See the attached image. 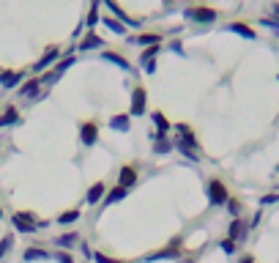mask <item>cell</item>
<instances>
[{"label":"cell","instance_id":"cell-1","mask_svg":"<svg viewBox=\"0 0 279 263\" xmlns=\"http://www.w3.org/2000/svg\"><path fill=\"white\" fill-rule=\"evenodd\" d=\"M11 222H14V228L20 230V233H36V230L47 228V222H39L33 214H28V211H17V214L11 217Z\"/></svg>","mask_w":279,"mask_h":263},{"label":"cell","instance_id":"cell-2","mask_svg":"<svg viewBox=\"0 0 279 263\" xmlns=\"http://www.w3.org/2000/svg\"><path fill=\"white\" fill-rule=\"evenodd\" d=\"M208 200H211V206H222V203L230 200V195H227L222 181H208Z\"/></svg>","mask_w":279,"mask_h":263},{"label":"cell","instance_id":"cell-3","mask_svg":"<svg viewBox=\"0 0 279 263\" xmlns=\"http://www.w3.org/2000/svg\"><path fill=\"white\" fill-rule=\"evenodd\" d=\"M186 17L195 22H217V11L214 8H186Z\"/></svg>","mask_w":279,"mask_h":263},{"label":"cell","instance_id":"cell-4","mask_svg":"<svg viewBox=\"0 0 279 263\" xmlns=\"http://www.w3.org/2000/svg\"><path fill=\"white\" fill-rule=\"evenodd\" d=\"M151 140H156V143H154V151L156 153L175 151V143H173V140H167V134H161V132H154V134H151Z\"/></svg>","mask_w":279,"mask_h":263},{"label":"cell","instance_id":"cell-5","mask_svg":"<svg viewBox=\"0 0 279 263\" xmlns=\"http://www.w3.org/2000/svg\"><path fill=\"white\" fill-rule=\"evenodd\" d=\"M145 112V88L132 90V115H142Z\"/></svg>","mask_w":279,"mask_h":263},{"label":"cell","instance_id":"cell-6","mask_svg":"<svg viewBox=\"0 0 279 263\" xmlns=\"http://www.w3.org/2000/svg\"><path fill=\"white\" fill-rule=\"evenodd\" d=\"M178 241H173L167 249H159V252H151V255H145V261H164V258H178Z\"/></svg>","mask_w":279,"mask_h":263},{"label":"cell","instance_id":"cell-7","mask_svg":"<svg viewBox=\"0 0 279 263\" xmlns=\"http://www.w3.org/2000/svg\"><path fill=\"white\" fill-rule=\"evenodd\" d=\"M20 83H22V74H20V71L0 69V85H3V88H17Z\"/></svg>","mask_w":279,"mask_h":263},{"label":"cell","instance_id":"cell-8","mask_svg":"<svg viewBox=\"0 0 279 263\" xmlns=\"http://www.w3.org/2000/svg\"><path fill=\"white\" fill-rule=\"evenodd\" d=\"M134 184H137V170H134V167H123V170H120V187L129 189V187H134Z\"/></svg>","mask_w":279,"mask_h":263},{"label":"cell","instance_id":"cell-9","mask_svg":"<svg viewBox=\"0 0 279 263\" xmlns=\"http://www.w3.org/2000/svg\"><path fill=\"white\" fill-rule=\"evenodd\" d=\"M101 197H104V184H93V187L88 189V195H85V203L93 206V203H99Z\"/></svg>","mask_w":279,"mask_h":263},{"label":"cell","instance_id":"cell-10","mask_svg":"<svg viewBox=\"0 0 279 263\" xmlns=\"http://www.w3.org/2000/svg\"><path fill=\"white\" fill-rule=\"evenodd\" d=\"M80 140H82L85 146H93L96 143V124H85L80 129Z\"/></svg>","mask_w":279,"mask_h":263},{"label":"cell","instance_id":"cell-11","mask_svg":"<svg viewBox=\"0 0 279 263\" xmlns=\"http://www.w3.org/2000/svg\"><path fill=\"white\" fill-rule=\"evenodd\" d=\"M96 47H104V42H101L96 33H91V30H88V36L80 42V49H96Z\"/></svg>","mask_w":279,"mask_h":263},{"label":"cell","instance_id":"cell-12","mask_svg":"<svg viewBox=\"0 0 279 263\" xmlns=\"http://www.w3.org/2000/svg\"><path fill=\"white\" fill-rule=\"evenodd\" d=\"M101 58H104L107 63H115L118 69H123V71H132V63H126L120 55H115V52H101Z\"/></svg>","mask_w":279,"mask_h":263},{"label":"cell","instance_id":"cell-13","mask_svg":"<svg viewBox=\"0 0 279 263\" xmlns=\"http://www.w3.org/2000/svg\"><path fill=\"white\" fill-rule=\"evenodd\" d=\"M58 55H60V52H58V47H52V49L47 52V55L41 58V61L36 63V71H44V69L49 66V63H55V61H58Z\"/></svg>","mask_w":279,"mask_h":263},{"label":"cell","instance_id":"cell-14","mask_svg":"<svg viewBox=\"0 0 279 263\" xmlns=\"http://www.w3.org/2000/svg\"><path fill=\"white\" fill-rule=\"evenodd\" d=\"M101 22H104V25L112 30V33H118V36H123V33H126V25H123L120 20H115V17H104Z\"/></svg>","mask_w":279,"mask_h":263},{"label":"cell","instance_id":"cell-15","mask_svg":"<svg viewBox=\"0 0 279 263\" xmlns=\"http://www.w3.org/2000/svg\"><path fill=\"white\" fill-rule=\"evenodd\" d=\"M25 261H47V249H39V247H30V249H25Z\"/></svg>","mask_w":279,"mask_h":263},{"label":"cell","instance_id":"cell-16","mask_svg":"<svg viewBox=\"0 0 279 263\" xmlns=\"http://www.w3.org/2000/svg\"><path fill=\"white\" fill-rule=\"evenodd\" d=\"M77 241H80V236H77V233H63V236H58V239H55L58 247H66V249L74 247Z\"/></svg>","mask_w":279,"mask_h":263},{"label":"cell","instance_id":"cell-17","mask_svg":"<svg viewBox=\"0 0 279 263\" xmlns=\"http://www.w3.org/2000/svg\"><path fill=\"white\" fill-rule=\"evenodd\" d=\"M244 233H246L244 222H241V219H233V222H230V236H227V239H233V241H236V239H244Z\"/></svg>","mask_w":279,"mask_h":263},{"label":"cell","instance_id":"cell-18","mask_svg":"<svg viewBox=\"0 0 279 263\" xmlns=\"http://www.w3.org/2000/svg\"><path fill=\"white\" fill-rule=\"evenodd\" d=\"M230 30H233V33H238V36H244V39H249V42H255V30L246 28V25H241V22H233Z\"/></svg>","mask_w":279,"mask_h":263},{"label":"cell","instance_id":"cell-19","mask_svg":"<svg viewBox=\"0 0 279 263\" xmlns=\"http://www.w3.org/2000/svg\"><path fill=\"white\" fill-rule=\"evenodd\" d=\"M126 192H129V189H123V187H115V189H110V195L104 197V206H110V203H118V200H123V197H126Z\"/></svg>","mask_w":279,"mask_h":263},{"label":"cell","instance_id":"cell-20","mask_svg":"<svg viewBox=\"0 0 279 263\" xmlns=\"http://www.w3.org/2000/svg\"><path fill=\"white\" fill-rule=\"evenodd\" d=\"M110 129H118V132H126L129 129V115H115V118H110Z\"/></svg>","mask_w":279,"mask_h":263},{"label":"cell","instance_id":"cell-21","mask_svg":"<svg viewBox=\"0 0 279 263\" xmlns=\"http://www.w3.org/2000/svg\"><path fill=\"white\" fill-rule=\"evenodd\" d=\"M175 148H178V151H181V153H183V156H186L189 162H197V159H200V151H195V148L183 146V143H175Z\"/></svg>","mask_w":279,"mask_h":263},{"label":"cell","instance_id":"cell-22","mask_svg":"<svg viewBox=\"0 0 279 263\" xmlns=\"http://www.w3.org/2000/svg\"><path fill=\"white\" fill-rule=\"evenodd\" d=\"M39 85H41V80H30V83H25V85H22V90H20V96H36Z\"/></svg>","mask_w":279,"mask_h":263},{"label":"cell","instance_id":"cell-23","mask_svg":"<svg viewBox=\"0 0 279 263\" xmlns=\"http://www.w3.org/2000/svg\"><path fill=\"white\" fill-rule=\"evenodd\" d=\"M132 42H134V44H154V47H156L161 39H159L156 33H145V36H137V39H132Z\"/></svg>","mask_w":279,"mask_h":263},{"label":"cell","instance_id":"cell-24","mask_svg":"<svg viewBox=\"0 0 279 263\" xmlns=\"http://www.w3.org/2000/svg\"><path fill=\"white\" fill-rule=\"evenodd\" d=\"M154 124H156V129L161 132V134H167V129H170V124H167V118L161 115V112H154Z\"/></svg>","mask_w":279,"mask_h":263},{"label":"cell","instance_id":"cell-25","mask_svg":"<svg viewBox=\"0 0 279 263\" xmlns=\"http://www.w3.org/2000/svg\"><path fill=\"white\" fill-rule=\"evenodd\" d=\"M77 219H80V211H63V214L58 217L60 225H71V222H77Z\"/></svg>","mask_w":279,"mask_h":263},{"label":"cell","instance_id":"cell-26","mask_svg":"<svg viewBox=\"0 0 279 263\" xmlns=\"http://www.w3.org/2000/svg\"><path fill=\"white\" fill-rule=\"evenodd\" d=\"M17 118H20V115H17V110H14V107H8V110H6V115L0 118V126H8V124H17Z\"/></svg>","mask_w":279,"mask_h":263},{"label":"cell","instance_id":"cell-27","mask_svg":"<svg viewBox=\"0 0 279 263\" xmlns=\"http://www.w3.org/2000/svg\"><path fill=\"white\" fill-rule=\"evenodd\" d=\"M156 52H159V47H148L142 55H140V63H145V61H154L156 58Z\"/></svg>","mask_w":279,"mask_h":263},{"label":"cell","instance_id":"cell-28","mask_svg":"<svg viewBox=\"0 0 279 263\" xmlns=\"http://www.w3.org/2000/svg\"><path fill=\"white\" fill-rule=\"evenodd\" d=\"M96 6H99V3H93L91 14H88V22H85V25H88V30H91L93 25H96V22H99V11H96Z\"/></svg>","mask_w":279,"mask_h":263},{"label":"cell","instance_id":"cell-29","mask_svg":"<svg viewBox=\"0 0 279 263\" xmlns=\"http://www.w3.org/2000/svg\"><path fill=\"white\" fill-rule=\"evenodd\" d=\"M11 244H14V239H11V236H6V239H3V241H0V258L6 255L8 249H11Z\"/></svg>","mask_w":279,"mask_h":263},{"label":"cell","instance_id":"cell-30","mask_svg":"<svg viewBox=\"0 0 279 263\" xmlns=\"http://www.w3.org/2000/svg\"><path fill=\"white\" fill-rule=\"evenodd\" d=\"M93 261H96V263H120V261H112V258H107L104 252H93Z\"/></svg>","mask_w":279,"mask_h":263},{"label":"cell","instance_id":"cell-31","mask_svg":"<svg viewBox=\"0 0 279 263\" xmlns=\"http://www.w3.org/2000/svg\"><path fill=\"white\" fill-rule=\"evenodd\" d=\"M222 249L227 252V255H233V252H236V241H233V239H224V241H222Z\"/></svg>","mask_w":279,"mask_h":263},{"label":"cell","instance_id":"cell-32","mask_svg":"<svg viewBox=\"0 0 279 263\" xmlns=\"http://www.w3.org/2000/svg\"><path fill=\"white\" fill-rule=\"evenodd\" d=\"M55 258H58V263H74V258H71L69 252H58Z\"/></svg>","mask_w":279,"mask_h":263},{"label":"cell","instance_id":"cell-33","mask_svg":"<svg viewBox=\"0 0 279 263\" xmlns=\"http://www.w3.org/2000/svg\"><path fill=\"white\" fill-rule=\"evenodd\" d=\"M142 69H145L148 74H154V71H156V58H154V61H145V63H142Z\"/></svg>","mask_w":279,"mask_h":263},{"label":"cell","instance_id":"cell-34","mask_svg":"<svg viewBox=\"0 0 279 263\" xmlns=\"http://www.w3.org/2000/svg\"><path fill=\"white\" fill-rule=\"evenodd\" d=\"M227 206H230V214H236V217L241 214V206H238L236 200H227Z\"/></svg>","mask_w":279,"mask_h":263},{"label":"cell","instance_id":"cell-35","mask_svg":"<svg viewBox=\"0 0 279 263\" xmlns=\"http://www.w3.org/2000/svg\"><path fill=\"white\" fill-rule=\"evenodd\" d=\"M279 200V195H265L263 197V206H271V203H277Z\"/></svg>","mask_w":279,"mask_h":263},{"label":"cell","instance_id":"cell-36","mask_svg":"<svg viewBox=\"0 0 279 263\" xmlns=\"http://www.w3.org/2000/svg\"><path fill=\"white\" fill-rule=\"evenodd\" d=\"M170 49H173V52H178V55H183V47H181L178 42H173V44H170Z\"/></svg>","mask_w":279,"mask_h":263},{"label":"cell","instance_id":"cell-37","mask_svg":"<svg viewBox=\"0 0 279 263\" xmlns=\"http://www.w3.org/2000/svg\"><path fill=\"white\" fill-rule=\"evenodd\" d=\"M241 263H255V258H249V255H246V258H241Z\"/></svg>","mask_w":279,"mask_h":263},{"label":"cell","instance_id":"cell-38","mask_svg":"<svg viewBox=\"0 0 279 263\" xmlns=\"http://www.w3.org/2000/svg\"><path fill=\"white\" fill-rule=\"evenodd\" d=\"M274 14H277V20H279V6H274Z\"/></svg>","mask_w":279,"mask_h":263},{"label":"cell","instance_id":"cell-39","mask_svg":"<svg viewBox=\"0 0 279 263\" xmlns=\"http://www.w3.org/2000/svg\"><path fill=\"white\" fill-rule=\"evenodd\" d=\"M0 219H3V208H0Z\"/></svg>","mask_w":279,"mask_h":263}]
</instances>
